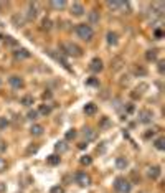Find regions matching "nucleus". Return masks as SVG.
<instances>
[{
    "mask_svg": "<svg viewBox=\"0 0 165 193\" xmlns=\"http://www.w3.org/2000/svg\"><path fill=\"white\" fill-rule=\"evenodd\" d=\"M88 25H96V23H99V12L98 10H91L89 12V15H88Z\"/></svg>",
    "mask_w": 165,
    "mask_h": 193,
    "instance_id": "10",
    "label": "nucleus"
},
{
    "mask_svg": "<svg viewBox=\"0 0 165 193\" xmlns=\"http://www.w3.org/2000/svg\"><path fill=\"white\" fill-rule=\"evenodd\" d=\"M8 126V121H7V117H0V131H2V129H5Z\"/></svg>",
    "mask_w": 165,
    "mask_h": 193,
    "instance_id": "34",
    "label": "nucleus"
},
{
    "mask_svg": "<svg viewBox=\"0 0 165 193\" xmlns=\"http://www.w3.org/2000/svg\"><path fill=\"white\" fill-rule=\"evenodd\" d=\"M147 173H149V177H150V178L157 180L158 177H160V167H157V165H152V167H149V168H147Z\"/></svg>",
    "mask_w": 165,
    "mask_h": 193,
    "instance_id": "11",
    "label": "nucleus"
},
{
    "mask_svg": "<svg viewBox=\"0 0 165 193\" xmlns=\"http://www.w3.org/2000/svg\"><path fill=\"white\" fill-rule=\"evenodd\" d=\"M7 170V160L3 159V157H0V172Z\"/></svg>",
    "mask_w": 165,
    "mask_h": 193,
    "instance_id": "33",
    "label": "nucleus"
},
{
    "mask_svg": "<svg viewBox=\"0 0 165 193\" xmlns=\"http://www.w3.org/2000/svg\"><path fill=\"white\" fill-rule=\"evenodd\" d=\"M8 84L13 87V89H22V87L25 86V81H23L20 76L13 74V76H10V78H8Z\"/></svg>",
    "mask_w": 165,
    "mask_h": 193,
    "instance_id": "5",
    "label": "nucleus"
},
{
    "mask_svg": "<svg viewBox=\"0 0 165 193\" xmlns=\"http://www.w3.org/2000/svg\"><path fill=\"white\" fill-rule=\"evenodd\" d=\"M108 5L111 8H114V10H119V8H127L129 5L127 3H124V2H108Z\"/></svg>",
    "mask_w": 165,
    "mask_h": 193,
    "instance_id": "15",
    "label": "nucleus"
},
{
    "mask_svg": "<svg viewBox=\"0 0 165 193\" xmlns=\"http://www.w3.org/2000/svg\"><path fill=\"white\" fill-rule=\"evenodd\" d=\"M5 190H7V185H5L3 182H0V193H3Z\"/></svg>",
    "mask_w": 165,
    "mask_h": 193,
    "instance_id": "38",
    "label": "nucleus"
},
{
    "mask_svg": "<svg viewBox=\"0 0 165 193\" xmlns=\"http://www.w3.org/2000/svg\"><path fill=\"white\" fill-rule=\"evenodd\" d=\"M116 167L119 168V170L126 168L127 167V159H126V157H117V159H116Z\"/></svg>",
    "mask_w": 165,
    "mask_h": 193,
    "instance_id": "13",
    "label": "nucleus"
},
{
    "mask_svg": "<svg viewBox=\"0 0 165 193\" xmlns=\"http://www.w3.org/2000/svg\"><path fill=\"white\" fill-rule=\"evenodd\" d=\"M82 13H84V7H82V3L74 2V3L71 5V15H73V17H81Z\"/></svg>",
    "mask_w": 165,
    "mask_h": 193,
    "instance_id": "7",
    "label": "nucleus"
},
{
    "mask_svg": "<svg viewBox=\"0 0 165 193\" xmlns=\"http://www.w3.org/2000/svg\"><path fill=\"white\" fill-rule=\"evenodd\" d=\"M50 193H64V188L60 185H56V186H53V188L50 190Z\"/></svg>",
    "mask_w": 165,
    "mask_h": 193,
    "instance_id": "30",
    "label": "nucleus"
},
{
    "mask_svg": "<svg viewBox=\"0 0 165 193\" xmlns=\"http://www.w3.org/2000/svg\"><path fill=\"white\" fill-rule=\"evenodd\" d=\"M61 51L64 55H68V56H74V58H78L82 55V50H81V46H78L76 43L73 42H66V43H63L61 45Z\"/></svg>",
    "mask_w": 165,
    "mask_h": 193,
    "instance_id": "2",
    "label": "nucleus"
},
{
    "mask_svg": "<svg viewBox=\"0 0 165 193\" xmlns=\"http://www.w3.org/2000/svg\"><path fill=\"white\" fill-rule=\"evenodd\" d=\"M114 188H116L117 191H119V193H131V190H132V183L129 182L127 178L119 177V178H116Z\"/></svg>",
    "mask_w": 165,
    "mask_h": 193,
    "instance_id": "3",
    "label": "nucleus"
},
{
    "mask_svg": "<svg viewBox=\"0 0 165 193\" xmlns=\"http://www.w3.org/2000/svg\"><path fill=\"white\" fill-rule=\"evenodd\" d=\"M145 58H147V61H155L157 60V51L155 50H149L145 53Z\"/></svg>",
    "mask_w": 165,
    "mask_h": 193,
    "instance_id": "21",
    "label": "nucleus"
},
{
    "mask_svg": "<svg viewBox=\"0 0 165 193\" xmlns=\"http://www.w3.org/2000/svg\"><path fill=\"white\" fill-rule=\"evenodd\" d=\"M12 23H13V25L15 27H23V23H25V22H23V18H22V17L18 15V13H17V15H13V17H12Z\"/></svg>",
    "mask_w": 165,
    "mask_h": 193,
    "instance_id": "17",
    "label": "nucleus"
},
{
    "mask_svg": "<svg viewBox=\"0 0 165 193\" xmlns=\"http://www.w3.org/2000/svg\"><path fill=\"white\" fill-rule=\"evenodd\" d=\"M46 162H48L50 165H58V163H60V155L53 154V155H50L48 159H46Z\"/></svg>",
    "mask_w": 165,
    "mask_h": 193,
    "instance_id": "19",
    "label": "nucleus"
},
{
    "mask_svg": "<svg viewBox=\"0 0 165 193\" xmlns=\"http://www.w3.org/2000/svg\"><path fill=\"white\" fill-rule=\"evenodd\" d=\"M5 43H8V45H13V46L17 45V42H15V40H12L10 37H7V40H5Z\"/></svg>",
    "mask_w": 165,
    "mask_h": 193,
    "instance_id": "37",
    "label": "nucleus"
},
{
    "mask_svg": "<svg viewBox=\"0 0 165 193\" xmlns=\"http://www.w3.org/2000/svg\"><path fill=\"white\" fill-rule=\"evenodd\" d=\"M40 112L43 114V116H48V114L51 112V107H50V106H46V104H43V106L40 107Z\"/></svg>",
    "mask_w": 165,
    "mask_h": 193,
    "instance_id": "24",
    "label": "nucleus"
},
{
    "mask_svg": "<svg viewBox=\"0 0 165 193\" xmlns=\"http://www.w3.org/2000/svg\"><path fill=\"white\" fill-rule=\"evenodd\" d=\"M76 33H78V37L81 40H84V42H91L92 37H94L92 27H89L88 23H79V25L76 27Z\"/></svg>",
    "mask_w": 165,
    "mask_h": 193,
    "instance_id": "1",
    "label": "nucleus"
},
{
    "mask_svg": "<svg viewBox=\"0 0 165 193\" xmlns=\"http://www.w3.org/2000/svg\"><path fill=\"white\" fill-rule=\"evenodd\" d=\"M64 137H66V140H71V139H74V137H76V131H74V129H69V131L66 132V136H64Z\"/></svg>",
    "mask_w": 165,
    "mask_h": 193,
    "instance_id": "27",
    "label": "nucleus"
},
{
    "mask_svg": "<svg viewBox=\"0 0 165 193\" xmlns=\"http://www.w3.org/2000/svg\"><path fill=\"white\" fill-rule=\"evenodd\" d=\"M66 149H68V147H66V144H64V142H58V144H56V150H58V152H64Z\"/></svg>",
    "mask_w": 165,
    "mask_h": 193,
    "instance_id": "32",
    "label": "nucleus"
},
{
    "mask_svg": "<svg viewBox=\"0 0 165 193\" xmlns=\"http://www.w3.org/2000/svg\"><path fill=\"white\" fill-rule=\"evenodd\" d=\"M74 180H76V183H78L79 186H88V185H91V177H89L86 172H78V173L74 175Z\"/></svg>",
    "mask_w": 165,
    "mask_h": 193,
    "instance_id": "4",
    "label": "nucleus"
},
{
    "mask_svg": "<svg viewBox=\"0 0 165 193\" xmlns=\"http://www.w3.org/2000/svg\"><path fill=\"white\" fill-rule=\"evenodd\" d=\"M96 111H98V106H96V104H92V102H89V104H86V106H84V112L89 114V116L96 114Z\"/></svg>",
    "mask_w": 165,
    "mask_h": 193,
    "instance_id": "14",
    "label": "nucleus"
},
{
    "mask_svg": "<svg viewBox=\"0 0 165 193\" xmlns=\"http://www.w3.org/2000/svg\"><path fill=\"white\" fill-rule=\"evenodd\" d=\"M43 97L45 99H50L51 97V92H43Z\"/></svg>",
    "mask_w": 165,
    "mask_h": 193,
    "instance_id": "40",
    "label": "nucleus"
},
{
    "mask_svg": "<svg viewBox=\"0 0 165 193\" xmlns=\"http://www.w3.org/2000/svg\"><path fill=\"white\" fill-rule=\"evenodd\" d=\"M163 142H165V140H163L162 137H160V139H157V140H155V147H157L158 150H163V149H165V145H163Z\"/></svg>",
    "mask_w": 165,
    "mask_h": 193,
    "instance_id": "26",
    "label": "nucleus"
},
{
    "mask_svg": "<svg viewBox=\"0 0 165 193\" xmlns=\"http://www.w3.org/2000/svg\"><path fill=\"white\" fill-rule=\"evenodd\" d=\"M134 73H135V74H140V76H144V74H145L147 71H145V68H140V66H135V68H134Z\"/></svg>",
    "mask_w": 165,
    "mask_h": 193,
    "instance_id": "31",
    "label": "nucleus"
},
{
    "mask_svg": "<svg viewBox=\"0 0 165 193\" xmlns=\"http://www.w3.org/2000/svg\"><path fill=\"white\" fill-rule=\"evenodd\" d=\"M163 64H165L163 61H158V73H160V74L163 73V69H165V68H163Z\"/></svg>",
    "mask_w": 165,
    "mask_h": 193,
    "instance_id": "36",
    "label": "nucleus"
},
{
    "mask_svg": "<svg viewBox=\"0 0 165 193\" xmlns=\"http://www.w3.org/2000/svg\"><path fill=\"white\" fill-rule=\"evenodd\" d=\"M37 15H38L37 5H35V3H30V5H28V8H27V18H28V20H35V18H37Z\"/></svg>",
    "mask_w": 165,
    "mask_h": 193,
    "instance_id": "8",
    "label": "nucleus"
},
{
    "mask_svg": "<svg viewBox=\"0 0 165 193\" xmlns=\"http://www.w3.org/2000/svg\"><path fill=\"white\" fill-rule=\"evenodd\" d=\"M5 150H7V142H5L3 139H0V154L5 152Z\"/></svg>",
    "mask_w": 165,
    "mask_h": 193,
    "instance_id": "35",
    "label": "nucleus"
},
{
    "mask_svg": "<svg viewBox=\"0 0 165 193\" xmlns=\"http://www.w3.org/2000/svg\"><path fill=\"white\" fill-rule=\"evenodd\" d=\"M152 119H154V112H152V111L144 109V111H140V112H139V121L144 122V124H149Z\"/></svg>",
    "mask_w": 165,
    "mask_h": 193,
    "instance_id": "6",
    "label": "nucleus"
},
{
    "mask_svg": "<svg viewBox=\"0 0 165 193\" xmlns=\"http://www.w3.org/2000/svg\"><path fill=\"white\" fill-rule=\"evenodd\" d=\"M162 30H155V38H162Z\"/></svg>",
    "mask_w": 165,
    "mask_h": 193,
    "instance_id": "39",
    "label": "nucleus"
},
{
    "mask_svg": "<svg viewBox=\"0 0 165 193\" xmlns=\"http://www.w3.org/2000/svg\"><path fill=\"white\" fill-rule=\"evenodd\" d=\"M84 136H86L88 139H89V140H91V139H94V132H92V129L86 127V129H84Z\"/></svg>",
    "mask_w": 165,
    "mask_h": 193,
    "instance_id": "29",
    "label": "nucleus"
},
{
    "mask_svg": "<svg viewBox=\"0 0 165 193\" xmlns=\"http://www.w3.org/2000/svg\"><path fill=\"white\" fill-rule=\"evenodd\" d=\"M89 68H91V71L92 73H99V71H102V61L99 60V58H94V60L91 61V64H89Z\"/></svg>",
    "mask_w": 165,
    "mask_h": 193,
    "instance_id": "9",
    "label": "nucleus"
},
{
    "mask_svg": "<svg viewBox=\"0 0 165 193\" xmlns=\"http://www.w3.org/2000/svg\"><path fill=\"white\" fill-rule=\"evenodd\" d=\"M50 5L56 10H61V8L66 7V2H63V0H60V2H58V0H53V2H50Z\"/></svg>",
    "mask_w": 165,
    "mask_h": 193,
    "instance_id": "18",
    "label": "nucleus"
},
{
    "mask_svg": "<svg viewBox=\"0 0 165 193\" xmlns=\"http://www.w3.org/2000/svg\"><path fill=\"white\" fill-rule=\"evenodd\" d=\"M15 58L17 60H27V58H30V51H27L25 48H20L15 51Z\"/></svg>",
    "mask_w": 165,
    "mask_h": 193,
    "instance_id": "12",
    "label": "nucleus"
},
{
    "mask_svg": "<svg viewBox=\"0 0 165 193\" xmlns=\"http://www.w3.org/2000/svg\"><path fill=\"white\" fill-rule=\"evenodd\" d=\"M30 132L33 134V136H41V134H43V126H40V124H33L32 129H30Z\"/></svg>",
    "mask_w": 165,
    "mask_h": 193,
    "instance_id": "16",
    "label": "nucleus"
},
{
    "mask_svg": "<svg viewBox=\"0 0 165 193\" xmlns=\"http://www.w3.org/2000/svg\"><path fill=\"white\" fill-rule=\"evenodd\" d=\"M108 43L109 45H116L117 43V33L116 32H109L108 33Z\"/></svg>",
    "mask_w": 165,
    "mask_h": 193,
    "instance_id": "20",
    "label": "nucleus"
},
{
    "mask_svg": "<svg viewBox=\"0 0 165 193\" xmlns=\"http://www.w3.org/2000/svg\"><path fill=\"white\" fill-rule=\"evenodd\" d=\"M91 162H92V159H91L89 155L81 157V165H91Z\"/></svg>",
    "mask_w": 165,
    "mask_h": 193,
    "instance_id": "25",
    "label": "nucleus"
},
{
    "mask_svg": "<svg viewBox=\"0 0 165 193\" xmlns=\"http://www.w3.org/2000/svg\"><path fill=\"white\" fill-rule=\"evenodd\" d=\"M0 87H2V79H0Z\"/></svg>",
    "mask_w": 165,
    "mask_h": 193,
    "instance_id": "41",
    "label": "nucleus"
},
{
    "mask_svg": "<svg viewBox=\"0 0 165 193\" xmlns=\"http://www.w3.org/2000/svg\"><path fill=\"white\" fill-rule=\"evenodd\" d=\"M51 23L53 22L50 18H43V22H41V28H43V30H51V27H53Z\"/></svg>",
    "mask_w": 165,
    "mask_h": 193,
    "instance_id": "23",
    "label": "nucleus"
},
{
    "mask_svg": "<svg viewBox=\"0 0 165 193\" xmlns=\"http://www.w3.org/2000/svg\"><path fill=\"white\" fill-rule=\"evenodd\" d=\"M20 102L23 104V106H32V104L35 102V99H33V96H23Z\"/></svg>",
    "mask_w": 165,
    "mask_h": 193,
    "instance_id": "22",
    "label": "nucleus"
},
{
    "mask_svg": "<svg viewBox=\"0 0 165 193\" xmlns=\"http://www.w3.org/2000/svg\"><path fill=\"white\" fill-rule=\"evenodd\" d=\"M38 117V111H30V112L27 114V119H30V121H35Z\"/></svg>",
    "mask_w": 165,
    "mask_h": 193,
    "instance_id": "28",
    "label": "nucleus"
}]
</instances>
